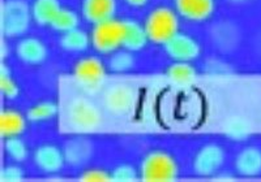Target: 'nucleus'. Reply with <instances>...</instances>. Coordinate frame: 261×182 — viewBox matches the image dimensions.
I'll list each match as a JSON object with an SVG mask.
<instances>
[{
	"label": "nucleus",
	"instance_id": "nucleus-27",
	"mask_svg": "<svg viewBox=\"0 0 261 182\" xmlns=\"http://www.w3.org/2000/svg\"><path fill=\"white\" fill-rule=\"evenodd\" d=\"M140 178L139 170L135 169L132 165L122 164L114 168L111 172V179L118 182H134Z\"/></svg>",
	"mask_w": 261,
	"mask_h": 182
},
{
	"label": "nucleus",
	"instance_id": "nucleus-31",
	"mask_svg": "<svg viewBox=\"0 0 261 182\" xmlns=\"http://www.w3.org/2000/svg\"><path fill=\"white\" fill-rule=\"evenodd\" d=\"M2 47H0V50H2V52H0V56H2V60H4L8 56V44H7V42L4 41V37H2Z\"/></svg>",
	"mask_w": 261,
	"mask_h": 182
},
{
	"label": "nucleus",
	"instance_id": "nucleus-2",
	"mask_svg": "<svg viewBox=\"0 0 261 182\" xmlns=\"http://www.w3.org/2000/svg\"><path fill=\"white\" fill-rule=\"evenodd\" d=\"M67 123L74 132L88 134L101 127L102 113L88 98H73L67 107Z\"/></svg>",
	"mask_w": 261,
	"mask_h": 182
},
{
	"label": "nucleus",
	"instance_id": "nucleus-22",
	"mask_svg": "<svg viewBox=\"0 0 261 182\" xmlns=\"http://www.w3.org/2000/svg\"><path fill=\"white\" fill-rule=\"evenodd\" d=\"M79 24H80V17H79L77 13L72 11V9L62 8L58 12V15L55 16V18L53 20L50 26L55 32L67 33L69 30H73L76 27H79Z\"/></svg>",
	"mask_w": 261,
	"mask_h": 182
},
{
	"label": "nucleus",
	"instance_id": "nucleus-9",
	"mask_svg": "<svg viewBox=\"0 0 261 182\" xmlns=\"http://www.w3.org/2000/svg\"><path fill=\"white\" fill-rule=\"evenodd\" d=\"M167 56L174 62L191 63L200 56V44L196 39L184 33H176L175 36L163 44Z\"/></svg>",
	"mask_w": 261,
	"mask_h": 182
},
{
	"label": "nucleus",
	"instance_id": "nucleus-15",
	"mask_svg": "<svg viewBox=\"0 0 261 182\" xmlns=\"http://www.w3.org/2000/svg\"><path fill=\"white\" fill-rule=\"evenodd\" d=\"M237 173L242 177H256L261 173V151L257 147H247L238 154L235 160Z\"/></svg>",
	"mask_w": 261,
	"mask_h": 182
},
{
	"label": "nucleus",
	"instance_id": "nucleus-5",
	"mask_svg": "<svg viewBox=\"0 0 261 182\" xmlns=\"http://www.w3.org/2000/svg\"><path fill=\"white\" fill-rule=\"evenodd\" d=\"M124 30V20L110 18L95 24L90 33L92 47L103 55L115 52L119 47H123Z\"/></svg>",
	"mask_w": 261,
	"mask_h": 182
},
{
	"label": "nucleus",
	"instance_id": "nucleus-13",
	"mask_svg": "<svg viewBox=\"0 0 261 182\" xmlns=\"http://www.w3.org/2000/svg\"><path fill=\"white\" fill-rule=\"evenodd\" d=\"M116 13V0H83L81 15L88 22L95 25L114 18Z\"/></svg>",
	"mask_w": 261,
	"mask_h": 182
},
{
	"label": "nucleus",
	"instance_id": "nucleus-26",
	"mask_svg": "<svg viewBox=\"0 0 261 182\" xmlns=\"http://www.w3.org/2000/svg\"><path fill=\"white\" fill-rule=\"evenodd\" d=\"M4 148L9 158L12 159L13 162L21 163L24 162L28 158V146L22 139L17 137H11V138H6V143H4Z\"/></svg>",
	"mask_w": 261,
	"mask_h": 182
},
{
	"label": "nucleus",
	"instance_id": "nucleus-16",
	"mask_svg": "<svg viewBox=\"0 0 261 182\" xmlns=\"http://www.w3.org/2000/svg\"><path fill=\"white\" fill-rule=\"evenodd\" d=\"M124 25L125 30L124 38H123V48L130 51V52H137V51L143 50L149 41L144 25L135 20H124Z\"/></svg>",
	"mask_w": 261,
	"mask_h": 182
},
{
	"label": "nucleus",
	"instance_id": "nucleus-6",
	"mask_svg": "<svg viewBox=\"0 0 261 182\" xmlns=\"http://www.w3.org/2000/svg\"><path fill=\"white\" fill-rule=\"evenodd\" d=\"M76 85L88 94H95L101 90L106 79V68L102 60L95 56H88L79 60L73 68Z\"/></svg>",
	"mask_w": 261,
	"mask_h": 182
},
{
	"label": "nucleus",
	"instance_id": "nucleus-25",
	"mask_svg": "<svg viewBox=\"0 0 261 182\" xmlns=\"http://www.w3.org/2000/svg\"><path fill=\"white\" fill-rule=\"evenodd\" d=\"M0 91L9 100L16 99L20 94V87L12 78L6 64H2L0 67Z\"/></svg>",
	"mask_w": 261,
	"mask_h": 182
},
{
	"label": "nucleus",
	"instance_id": "nucleus-7",
	"mask_svg": "<svg viewBox=\"0 0 261 182\" xmlns=\"http://www.w3.org/2000/svg\"><path fill=\"white\" fill-rule=\"evenodd\" d=\"M135 91L127 83H114L105 90L103 102L105 108L114 115H124L130 111L135 102Z\"/></svg>",
	"mask_w": 261,
	"mask_h": 182
},
{
	"label": "nucleus",
	"instance_id": "nucleus-11",
	"mask_svg": "<svg viewBox=\"0 0 261 182\" xmlns=\"http://www.w3.org/2000/svg\"><path fill=\"white\" fill-rule=\"evenodd\" d=\"M16 55L24 64L38 65L47 59L48 50L41 39L25 37L18 41L16 46Z\"/></svg>",
	"mask_w": 261,
	"mask_h": 182
},
{
	"label": "nucleus",
	"instance_id": "nucleus-18",
	"mask_svg": "<svg viewBox=\"0 0 261 182\" xmlns=\"http://www.w3.org/2000/svg\"><path fill=\"white\" fill-rule=\"evenodd\" d=\"M30 9L33 21L38 26H50L62 7L59 0H34Z\"/></svg>",
	"mask_w": 261,
	"mask_h": 182
},
{
	"label": "nucleus",
	"instance_id": "nucleus-17",
	"mask_svg": "<svg viewBox=\"0 0 261 182\" xmlns=\"http://www.w3.org/2000/svg\"><path fill=\"white\" fill-rule=\"evenodd\" d=\"M27 117L15 109H3L0 112V135L2 138L17 137L27 128Z\"/></svg>",
	"mask_w": 261,
	"mask_h": 182
},
{
	"label": "nucleus",
	"instance_id": "nucleus-14",
	"mask_svg": "<svg viewBox=\"0 0 261 182\" xmlns=\"http://www.w3.org/2000/svg\"><path fill=\"white\" fill-rule=\"evenodd\" d=\"M92 142L84 137L69 139L65 142L64 148H63L65 162L72 167H80V165L85 164L92 156Z\"/></svg>",
	"mask_w": 261,
	"mask_h": 182
},
{
	"label": "nucleus",
	"instance_id": "nucleus-23",
	"mask_svg": "<svg viewBox=\"0 0 261 182\" xmlns=\"http://www.w3.org/2000/svg\"><path fill=\"white\" fill-rule=\"evenodd\" d=\"M107 67L114 73H124L135 67V57L128 50L115 51L111 53L110 59L107 62Z\"/></svg>",
	"mask_w": 261,
	"mask_h": 182
},
{
	"label": "nucleus",
	"instance_id": "nucleus-20",
	"mask_svg": "<svg viewBox=\"0 0 261 182\" xmlns=\"http://www.w3.org/2000/svg\"><path fill=\"white\" fill-rule=\"evenodd\" d=\"M60 47L67 52H83L92 46L90 36L84 30L76 29L63 33V36L59 39Z\"/></svg>",
	"mask_w": 261,
	"mask_h": 182
},
{
	"label": "nucleus",
	"instance_id": "nucleus-1",
	"mask_svg": "<svg viewBox=\"0 0 261 182\" xmlns=\"http://www.w3.org/2000/svg\"><path fill=\"white\" fill-rule=\"evenodd\" d=\"M32 20V9L25 0H4L0 6V32L4 38L24 36Z\"/></svg>",
	"mask_w": 261,
	"mask_h": 182
},
{
	"label": "nucleus",
	"instance_id": "nucleus-12",
	"mask_svg": "<svg viewBox=\"0 0 261 182\" xmlns=\"http://www.w3.org/2000/svg\"><path fill=\"white\" fill-rule=\"evenodd\" d=\"M34 164L45 173H58L64 165V154L63 150L54 144H42L34 151L33 155Z\"/></svg>",
	"mask_w": 261,
	"mask_h": 182
},
{
	"label": "nucleus",
	"instance_id": "nucleus-24",
	"mask_svg": "<svg viewBox=\"0 0 261 182\" xmlns=\"http://www.w3.org/2000/svg\"><path fill=\"white\" fill-rule=\"evenodd\" d=\"M225 134L234 141H243L251 134V125L243 117H232L225 124Z\"/></svg>",
	"mask_w": 261,
	"mask_h": 182
},
{
	"label": "nucleus",
	"instance_id": "nucleus-4",
	"mask_svg": "<svg viewBox=\"0 0 261 182\" xmlns=\"http://www.w3.org/2000/svg\"><path fill=\"white\" fill-rule=\"evenodd\" d=\"M144 27L149 41L155 44H165L179 33L178 13L169 7H157L146 16Z\"/></svg>",
	"mask_w": 261,
	"mask_h": 182
},
{
	"label": "nucleus",
	"instance_id": "nucleus-28",
	"mask_svg": "<svg viewBox=\"0 0 261 182\" xmlns=\"http://www.w3.org/2000/svg\"><path fill=\"white\" fill-rule=\"evenodd\" d=\"M25 177L24 172L18 165H8L0 172V181L2 182H20Z\"/></svg>",
	"mask_w": 261,
	"mask_h": 182
},
{
	"label": "nucleus",
	"instance_id": "nucleus-30",
	"mask_svg": "<svg viewBox=\"0 0 261 182\" xmlns=\"http://www.w3.org/2000/svg\"><path fill=\"white\" fill-rule=\"evenodd\" d=\"M124 2L129 7H134V8H141V7L148 4L149 0H124Z\"/></svg>",
	"mask_w": 261,
	"mask_h": 182
},
{
	"label": "nucleus",
	"instance_id": "nucleus-29",
	"mask_svg": "<svg viewBox=\"0 0 261 182\" xmlns=\"http://www.w3.org/2000/svg\"><path fill=\"white\" fill-rule=\"evenodd\" d=\"M79 179L84 182H97V181H113L111 179V173L106 172L103 169H89L85 170L84 173L79 176Z\"/></svg>",
	"mask_w": 261,
	"mask_h": 182
},
{
	"label": "nucleus",
	"instance_id": "nucleus-19",
	"mask_svg": "<svg viewBox=\"0 0 261 182\" xmlns=\"http://www.w3.org/2000/svg\"><path fill=\"white\" fill-rule=\"evenodd\" d=\"M166 76L172 85L178 87H190L197 78V72L187 62H175L169 67Z\"/></svg>",
	"mask_w": 261,
	"mask_h": 182
},
{
	"label": "nucleus",
	"instance_id": "nucleus-10",
	"mask_svg": "<svg viewBox=\"0 0 261 182\" xmlns=\"http://www.w3.org/2000/svg\"><path fill=\"white\" fill-rule=\"evenodd\" d=\"M174 6L179 16L195 22L208 20L216 11L214 0H174Z\"/></svg>",
	"mask_w": 261,
	"mask_h": 182
},
{
	"label": "nucleus",
	"instance_id": "nucleus-21",
	"mask_svg": "<svg viewBox=\"0 0 261 182\" xmlns=\"http://www.w3.org/2000/svg\"><path fill=\"white\" fill-rule=\"evenodd\" d=\"M58 111L59 108L54 102H50V100L41 102L30 107L29 111L27 112V118L30 123H43V121L55 117L58 115Z\"/></svg>",
	"mask_w": 261,
	"mask_h": 182
},
{
	"label": "nucleus",
	"instance_id": "nucleus-8",
	"mask_svg": "<svg viewBox=\"0 0 261 182\" xmlns=\"http://www.w3.org/2000/svg\"><path fill=\"white\" fill-rule=\"evenodd\" d=\"M225 162V151L218 144H205L196 154L193 170L199 177H213Z\"/></svg>",
	"mask_w": 261,
	"mask_h": 182
},
{
	"label": "nucleus",
	"instance_id": "nucleus-3",
	"mask_svg": "<svg viewBox=\"0 0 261 182\" xmlns=\"http://www.w3.org/2000/svg\"><path fill=\"white\" fill-rule=\"evenodd\" d=\"M178 172L175 159L166 151L161 150L146 154L139 168L140 179L145 182L175 181Z\"/></svg>",
	"mask_w": 261,
	"mask_h": 182
}]
</instances>
